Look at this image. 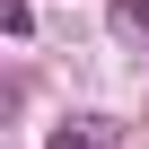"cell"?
Segmentation results:
<instances>
[{"instance_id": "cell-1", "label": "cell", "mask_w": 149, "mask_h": 149, "mask_svg": "<svg viewBox=\"0 0 149 149\" xmlns=\"http://www.w3.org/2000/svg\"><path fill=\"white\" fill-rule=\"evenodd\" d=\"M105 26L123 44H149V0H105Z\"/></svg>"}, {"instance_id": "cell-2", "label": "cell", "mask_w": 149, "mask_h": 149, "mask_svg": "<svg viewBox=\"0 0 149 149\" xmlns=\"http://www.w3.org/2000/svg\"><path fill=\"white\" fill-rule=\"evenodd\" d=\"M44 149H105V123H61Z\"/></svg>"}]
</instances>
